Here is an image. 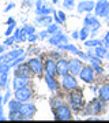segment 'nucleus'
I'll return each mask as SVG.
<instances>
[{
    "label": "nucleus",
    "instance_id": "f257e3e1",
    "mask_svg": "<svg viewBox=\"0 0 109 123\" xmlns=\"http://www.w3.org/2000/svg\"><path fill=\"white\" fill-rule=\"evenodd\" d=\"M85 101H83V93L78 89L71 90L70 93V107L74 111H79L83 107Z\"/></svg>",
    "mask_w": 109,
    "mask_h": 123
},
{
    "label": "nucleus",
    "instance_id": "f03ea898",
    "mask_svg": "<svg viewBox=\"0 0 109 123\" xmlns=\"http://www.w3.org/2000/svg\"><path fill=\"white\" fill-rule=\"evenodd\" d=\"M53 114H55V119H57V120H70L72 118L70 107L65 105V104H60V105L55 107Z\"/></svg>",
    "mask_w": 109,
    "mask_h": 123
},
{
    "label": "nucleus",
    "instance_id": "7ed1b4c3",
    "mask_svg": "<svg viewBox=\"0 0 109 123\" xmlns=\"http://www.w3.org/2000/svg\"><path fill=\"white\" fill-rule=\"evenodd\" d=\"M14 96H15L17 100L21 101V103H27V101H30L31 96H33V90H31L30 86H25V88L17 89L14 92Z\"/></svg>",
    "mask_w": 109,
    "mask_h": 123
},
{
    "label": "nucleus",
    "instance_id": "20e7f679",
    "mask_svg": "<svg viewBox=\"0 0 109 123\" xmlns=\"http://www.w3.org/2000/svg\"><path fill=\"white\" fill-rule=\"evenodd\" d=\"M61 88L64 89V90H68V92L78 88V81L75 78V75L67 74L64 77H61Z\"/></svg>",
    "mask_w": 109,
    "mask_h": 123
},
{
    "label": "nucleus",
    "instance_id": "39448f33",
    "mask_svg": "<svg viewBox=\"0 0 109 123\" xmlns=\"http://www.w3.org/2000/svg\"><path fill=\"white\" fill-rule=\"evenodd\" d=\"M48 43L51 45L59 47V45H61V44H68V37H67V36H65L61 30H59L57 33H55V34H52V36H49Z\"/></svg>",
    "mask_w": 109,
    "mask_h": 123
},
{
    "label": "nucleus",
    "instance_id": "423d86ee",
    "mask_svg": "<svg viewBox=\"0 0 109 123\" xmlns=\"http://www.w3.org/2000/svg\"><path fill=\"white\" fill-rule=\"evenodd\" d=\"M27 64H29V67L31 68V73L35 74V75H42L44 70H45L42 62H41V59H38V57H31V59H29V60H27Z\"/></svg>",
    "mask_w": 109,
    "mask_h": 123
},
{
    "label": "nucleus",
    "instance_id": "0eeeda50",
    "mask_svg": "<svg viewBox=\"0 0 109 123\" xmlns=\"http://www.w3.org/2000/svg\"><path fill=\"white\" fill-rule=\"evenodd\" d=\"M109 11V0H98L96 1L94 7V14L100 18H105Z\"/></svg>",
    "mask_w": 109,
    "mask_h": 123
},
{
    "label": "nucleus",
    "instance_id": "6e6552de",
    "mask_svg": "<svg viewBox=\"0 0 109 123\" xmlns=\"http://www.w3.org/2000/svg\"><path fill=\"white\" fill-rule=\"evenodd\" d=\"M56 70H57V75L64 77V75L70 74V62L65 60L64 57H60L56 60Z\"/></svg>",
    "mask_w": 109,
    "mask_h": 123
},
{
    "label": "nucleus",
    "instance_id": "1a4fd4ad",
    "mask_svg": "<svg viewBox=\"0 0 109 123\" xmlns=\"http://www.w3.org/2000/svg\"><path fill=\"white\" fill-rule=\"evenodd\" d=\"M79 77H80L82 81H85V82H87V84H92V82H94V78H96V71H94L93 67H87L86 66V67L82 68Z\"/></svg>",
    "mask_w": 109,
    "mask_h": 123
},
{
    "label": "nucleus",
    "instance_id": "9d476101",
    "mask_svg": "<svg viewBox=\"0 0 109 123\" xmlns=\"http://www.w3.org/2000/svg\"><path fill=\"white\" fill-rule=\"evenodd\" d=\"M29 84H30V78L26 77V75H15L14 79H12L14 90L21 89V88H25V86H29Z\"/></svg>",
    "mask_w": 109,
    "mask_h": 123
},
{
    "label": "nucleus",
    "instance_id": "9b49d317",
    "mask_svg": "<svg viewBox=\"0 0 109 123\" xmlns=\"http://www.w3.org/2000/svg\"><path fill=\"white\" fill-rule=\"evenodd\" d=\"M19 111L22 112V115L25 116V119H29L31 118V116H34L35 111H37V108H35L34 104H31V103H22L21 108H19Z\"/></svg>",
    "mask_w": 109,
    "mask_h": 123
},
{
    "label": "nucleus",
    "instance_id": "f8f14e48",
    "mask_svg": "<svg viewBox=\"0 0 109 123\" xmlns=\"http://www.w3.org/2000/svg\"><path fill=\"white\" fill-rule=\"evenodd\" d=\"M59 49H63V51H67V52H71V53H75V55H78L80 59H87L89 60V56H87V53H83V52H80L75 45H72V44H61V45H59L57 47Z\"/></svg>",
    "mask_w": 109,
    "mask_h": 123
},
{
    "label": "nucleus",
    "instance_id": "ddd939ff",
    "mask_svg": "<svg viewBox=\"0 0 109 123\" xmlns=\"http://www.w3.org/2000/svg\"><path fill=\"white\" fill-rule=\"evenodd\" d=\"M94 7H96V1L87 0V1H80V3H78L76 10H78V12H92L93 10H94Z\"/></svg>",
    "mask_w": 109,
    "mask_h": 123
},
{
    "label": "nucleus",
    "instance_id": "4468645a",
    "mask_svg": "<svg viewBox=\"0 0 109 123\" xmlns=\"http://www.w3.org/2000/svg\"><path fill=\"white\" fill-rule=\"evenodd\" d=\"M82 68H83L82 60H79V59H71L70 60V74L79 75Z\"/></svg>",
    "mask_w": 109,
    "mask_h": 123
},
{
    "label": "nucleus",
    "instance_id": "2eb2a0df",
    "mask_svg": "<svg viewBox=\"0 0 109 123\" xmlns=\"http://www.w3.org/2000/svg\"><path fill=\"white\" fill-rule=\"evenodd\" d=\"M34 23L46 29L51 23H53V17H51V15H37Z\"/></svg>",
    "mask_w": 109,
    "mask_h": 123
},
{
    "label": "nucleus",
    "instance_id": "dca6fc26",
    "mask_svg": "<svg viewBox=\"0 0 109 123\" xmlns=\"http://www.w3.org/2000/svg\"><path fill=\"white\" fill-rule=\"evenodd\" d=\"M45 74H49V75H57V70H56V60L53 57H49L46 59L45 62Z\"/></svg>",
    "mask_w": 109,
    "mask_h": 123
},
{
    "label": "nucleus",
    "instance_id": "f3484780",
    "mask_svg": "<svg viewBox=\"0 0 109 123\" xmlns=\"http://www.w3.org/2000/svg\"><path fill=\"white\" fill-rule=\"evenodd\" d=\"M21 55H23V49L15 48V49H12V51H10V52L4 53V62L6 63H10V62H12L14 59H17L18 56H21Z\"/></svg>",
    "mask_w": 109,
    "mask_h": 123
},
{
    "label": "nucleus",
    "instance_id": "a211bd4d",
    "mask_svg": "<svg viewBox=\"0 0 109 123\" xmlns=\"http://www.w3.org/2000/svg\"><path fill=\"white\" fill-rule=\"evenodd\" d=\"M44 81H45V84L48 85V88L51 89L52 92H57V89H59V84H57V81L55 79L53 75L45 74V75H44Z\"/></svg>",
    "mask_w": 109,
    "mask_h": 123
},
{
    "label": "nucleus",
    "instance_id": "6ab92c4d",
    "mask_svg": "<svg viewBox=\"0 0 109 123\" xmlns=\"http://www.w3.org/2000/svg\"><path fill=\"white\" fill-rule=\"evenodd\" d=\"M15 75H26V77H30L31 68L29 67L27 63H21V64H18L17 68H15Z\"/></svg>",
    "mask_w": 109,
    "mask_h": 123
},
{
    "label": "nucleus",
    "instance_id": "aec40b11",
    "mask_svg": "<svg viewBox=\"0 0 109 123\" xmlns=\"http://www.w3.org/2000/svg\"><path fill=\"white\" fill-rule=\"evenodd\" d=\"M89 108L86 110V114H98L101 111V108H102V104H101V101L100 100H93L90 104H89Z\"/></svg>",
    "mask_w": 109,
    "mask_h": 123
},
{
    "label": "nucleus",
    "instance_id": "412c9836",
    "mask_svg": "<svg viewBox=\"0 0 109 123\" xmlns=\"http://www.w3.org/2000/svg\"><path fill=\"white\" fill-rule=\"evenodd\" d=\"M98 94H100V100L102 101H109V84L102 85L98 90Z\"/></svg>",
    "mask_w": 109,
    "mask_h": 123
},
{
    "label": "nucleus",
    "instance_id": "4be33fe9",
    "mask_svg": "<svg viewBox=\"0 0 109 123\" xmlns=\"http://www.w3.org/2000/svg\"><path fill=\"white\" fill-rule=\"evenodd\" d=\"M106 51H108V48H106L104 44H102V45H98V47H96V48H94V56L100 57V59H104Z\"/></svg>",
    "mask_w": 109,
    "mask_h": 123
},
{
    "label": "nucleus",
    "instance_id": "5701e85b",
    "mask_svg": "<svg viewBox=\"0 0 109 123\" xmlns=\"http://www.w3.org/2000/svg\"><path fill=\"white\" fill-rule=\"evenodd\" d=\"M52 11H53V8H51L49 6L42 4L40 8L35 10V14H37V15H49V14H52Z\"/></svg>",
    "mask_w": 109,
    "mask_h": 123
},
{
    "label": "nucleus",
    "instance_id": "b1692460",
    "mask_svg": "<svg viewBox=\"0 0 109 123\" xmlns=\"http://www.w3.org/2000/svg\"><path fill=\"white\" fill-rule=\"evenodd\" d=\"M97 15H87L85 19H83V23H85V26H89L92 27L93 25H96L97 22H98V19H97Z\"/></svg>",
    "mask_w": 109,
    "mask_h": 123
},
{
    "label": "nucleus",
    "instance_id": "393cba45",
    "mask_svg": "<svg viewBox=\"0 0 109 123\" xmlns=\"http://www.w3.org/2000/svg\"><path fill=\"white\" fill-rule=\"evenodd\" d=\"M8 119L10 120H22V119H25V116L22 115V112L19 110H17V111H10Z\"/></svg>",
    "mask_w": 109,
    "mask_h": 123
},
{
    "label": "nucleus",
    "instance_id": "a878e982",
    "mask_svg": "<svg viewBox=\"0 0 109 123\" xmlns=\"http://www.w3.org/2000/svg\"><path fill=\"white\" fill-rule=\"evenodd\" d=\"M22 105V103L19 100H17V98H14V100H10L8 103H7V107H8L10 111H17L19 110Z\"/></svg>",
    "mask_w": 109,
    "mask_h": 123
},
{
    "label": "nucleus",
    "instance_id": "bb28decb",
    "mask_svg": "<svg viewBox=\"0 0 109 123\" xmlns=\"http://www.w3.org/2000/svg\"><path fill=\"white\" fill-rule=\"evenodd\" d=\"M102 40H97V38H93V40H87L85 41V45H86L87 48H96L98 45H102Z\"/></svg>",
    "mask_w": 109,
    "mask_h": 123
},
{
    "label": "nucleus",
    "instance_id": "cd10ccee",
    "mask_svg": "<svg viewBox=\"0 0 109 123\" xmlns=\"http://www.w3.org/2000/svg\"><path fill=\"white\" fill-rule=\"evenodd\" d=\"M90 27L89 26H83L80 30H79V40H82V41H86L87 37L90 36Z\"/></svg>",
    "mask_w": 109,
    "mask_h": 123
},
{
    "label": "nucleus",
    "instance_id": "c85d7f7f",
    "mask_svg": "<svg viewBox=\"0 0 109 123\" xmlns=\"http://www.w3.org/2000/svg\"><path fill=\"white\" fill-rule=\"evenodd\" d=\"M25 57H26V55L23 53V55H21V56H18L17 59H14L12 62H10V63H8L10 68H12V67H17L18 64H21V63H23V62H25Z\"/></svg>",
    "mask_w": 109,
    "mask_h": 123
},
{
    "label": "nucleus",
    "instance_id": "c756f323",
    "mask_svg": "<svg viewBox=\"0 0 109 123\" xmlns=\"http://www.w3.org/2000/svg\"><path fill=\"white\" fill-rule=\"evenodd\" d=\"M7 82H8V71H6V73H3V74H0V88H1V86L8 88Z\"/></svg>",
    "mask_w": 109,
    "mask_h": 123
},
{
    "label": "nucleus",
    "instance_id": "7c9ffc66",
    "mask_svg": "<svg viewBox=\"0 0 109 123\" xmlns=\"http://www.w3.org/2000/svg\"><path fill=\"white\" fill-rule=\"evenodd\" d=\"M46 30H48L49 34L52 36V34H55V33H57V31L60 30V27H59V25H57V23L55 22V23H51V25H49V26L46 27Z\"/></svg>",
    "mask_w": 109,
    "mask_h": 123
},
{
    "label": "nucleus",
    "instance_id": "2f4dec72",
    "mask_svg": "<svg viewBox=\"0 0 109 123\" xmlns=\"http://www.w3.org/2000/svg\"><path fill=\"white\" fill-rule=\"evenodd\" d=\"M63 7H64L65 10H74L75 0H64V1H63Z\"/></svg>",
    "mask_w": 109,
    "mask_h": 123
},
{
    "label": "nucleus",
    "instance_id": "473e14b6",
    "mask_svg": "<svg viewBox=\"0 0 109 123\" xmlns=\"http://www.w3.org/2000/svg\"><path fill=\"white\" fill-rule=\"evenodd\" d=\"M22 29L26 31L27 34H34V33H35V27L33 26V25H23Z\"/></svg>",
    "mask_w": 109,
    "mask_h": 123
},
{
    "label": "nucleus",
    "instance_id": "72a5a7b5",
    "mask_svg": "<svg viewBox=\"0 0 109 123\" xmlns=\"http://www.w3.org/2000/svg\"><path fill=\"white\" fill-rule=\"evenodd\" d=\"M15 29H17V25H15V22L11 23V25H8V27H7V30L4 31V34L6 36H11L15 31Z\"/></svg>",
    "mask_w": 109,
    "mask_h": 123
},
{
    "label": "nucleus",
    "instance_id": "f704fd0d",
    "mask_svg": "<svg viewBox=\"0 0 109 123\" xmlns=\"http://www.w3.org/2000/svg\"><path fill=\"white\" fill-rule=\"evenodd\" d=\"M14 43H15V37H14V36H7V38L4 40V43H3V44H4L6 47H11Z\"/></svg>",
    "mask_w": 109,
    "mask_h": 123
},
{
    "label": "nucleus",
    "instance_id": "c9c22d12",
    "mask_svg": "<svg viewBox=\"0 0 109 123\" xmlns=\"http://www.w3.org/2000/svg\"><path fill=\"white\" fill-rule=\"evenodd\" d=\"M6 71H10V66L8 63H6V62H1L0 63V74H3Z\"/></svg>",
    "mask_w": 109,
    "mask_h": 123
},
{
    "label": "nucleus",
    "instance_id": "e433bc0d",
    "mask_svg": "<svg viewBox=\"0 0 109 123\" xmlns=\"http://www.w3.org/2000/svg\"><path fill=\"white\" fill-rule=\"evenodd\" d=\"M11 100V90H10L8 88H7V92H6L4 97H3V104H7L8 101Z\"/></svg>",
    "mask_w": 109,
    "mask_h": 123
},
{
    "label": "nucleus",
    "instance_id": "4c0bfd02",
    "mask_svg": "<svg viewBox=\"0 0 109 123\" xmlns=\"http://www.w3.org/2000/svg\"><path fill=\"white\" fill-rule=\"evenodd\" d=\"M100 29H101V23L100 22H97L96 25H93L92 27H90V30H92V33H93V36L96 34L97 31H100Z\"/></svg>",
    "mask_w": 109,
    "mask_h": 123
},
{
    "label": "nucleus",
    "instance_id": "58836bf2",
    "mask_svg": "<svg viewBox=\"0 0 109 123\" xmlns=\"http://www.w3.org/2000/svg\"><path fill=\"white\" fill-rule=\"evenodd\" d=\"M38 38H40V37H38V34H37V33L27 36V41H29V43H35V41H37Z\"/></svg>",
    "mask_w": 109,
    "mask_h": 123
},
{
    "label": "nucleus",
    "instance_id": "ea45409f",
    "mask_svg": "<svg viewBox=\"0 0 109 123\" xmlns=\"http://www.w3.org/2000/svg\"><path fill=\"white\" fill-rule=\"evenodd\" d=\"M14 37H15V43H21V29H15Z\"/></svg>",
    "mask_w": 109,
    "mask_h": 123
},
{
    "label": "nucleus",
    "instance_id": "a19ab883",
    "mask_svg": "<svg viewBox=\"0 0 109 123\" xmlns=\"http://www.w3.org/2000/svg\"><path fill=\"white\" fill-rule=\"evenodd\" d=\"M49 33H48V30H41L40 31V34H38V37H40V40H45V38H48L49 37Z\"/></svg>",
    "mask_w": 109,
    "mask_h": 123
},
{
    "label": "nucleus",
    "instance_id": "79ce46f5",
    "mask_svg": "<svg viewBox=\"0 0 109 123\" xmlns=\"http://www.w3.org/2000/svg\"><path fill=\"white\" fill-rule=\"evenodd\" d=\"M52 14H53V19H55V22H56L57 25H61V23H63V22H61V19H60V18H59V14H57L56 11H55V10H53V11H52Z\"/></svg>",
    "mask_w": 109,
    "mask_h": 123
},
{
    "label": "nucleus",
    "instance_id": "37998d69",
    "mask_svg": "<svg viewBox=\"0 0 109 123\" xmlns=\"http://www.w3.org/2000/svg\"><path fill=\"white\" fill-rule=\"evenodd\" d=\"M102 43H104V45L106 47V48H109V31L105 34V37H104V40H102Z\"/></svg>",
    "mask_w": 109,
    "mask_h": 123
},
{
    "label": "nucleus",
    "instance_id": "c03bdc74",
    "mask_svg": "<svg viewBox=\"0 0 109 123\" xmlns=\"http://www.w3.org/2000/svg\"><path fill=\"white\" fill-rule=\"evenodd\" d=\"M14 7H15V3H14V1H11V3H10V4L4 8V12H8V11H11V10H12Z\"/></svg>",
    "mask_w": 109,
    "mask_h": 123
},
{
    "label": "nucleus",
    "instance_id": "a18cd8bd",
    "mask_svg": "<svg viewBox=\"0 0 109 123\" xmlns=\"http://www.w3.org/2000/svg\"><path fill=\"white\" fill-rule=\"evenodd\" d=\"M93 68H94V71H96L97 74H104V70H102V67L101 66H94Z\"/></svg>",
    "mask_w": 109,
    "mask_h": 123
},
{
    "label": "nucleus",
    "instance_id": "49530a36",
    "mask_svg": "<svg viewBox=\"0 0 109 123\" xmlns=\"http://www.w3.org/2000/svg\"><path fill=\"white\" fill-rule=\"evenodd\" d=\"M60 104H63V101H61L60 98H56V100H52V105H53V108H55V107H57V105H60Z\"/></svg>",
    "mask_w": 109,
    "mask_h": 123
},
{
    "label": "nucleus",
    "instance_id": "de8ad7c7",
    "mask_svg": "<svg viewBox=\"0 0 109 123\" xmlns=\"http://www.w3.org/2000/svg\"><path fill=\"white\" fill-rule=\"evenodd\" d=\"M57 14H59V18L61 19V22L64 23L65 22V14L63 12V11H57Z\"/></svg>",
    "mask_w": 109,
    "mask_h": 123
},
{
    "label": "nucleus",
    "instance_id": "09e8293b",
    "mask_svg": "<svg viewBox=\"0 0 109 123\" xmlns=\"http://www.w3.org/2000/svg\"><path fill=\"white\" fill-rule=\"evenodd\" d=\"M44 3H45V1H42V0H35V3H34L35 10H37V8H40V7H41V6L44 4Z\"/></svg>",
    "mask_w": 109,
    "mask_h": 123
},
{
    "label": "nucleus",
    "instance_id": "8fccbe9b",
    "mask_svg": "<svg viewBox=\"0 0 109 123\" xmlns=\"http://www.w3.org/2000/svg\"><path fill=\"white\" fill-rule=\"evenodd\" d=\"M15 21H14V18L12 17H10V18H7V21H6V23L7 25H11V23H14Z\"/></svg>",
    "mask_w": 109,
    "mask_h": 123
},
{
    "label": "nucleus",
    "instance_id": "3c124183",
    "mask_svg": "<svg viewBox=\"0 0 109 123\" xmlns=\"http://www.w3.org/2000/svg\"><path fill=\"white\" fill-rule=\"evenodd\" d=\"M72 38H74V40H78L79 38V31H74V33H72Z\"/></svg>",
    "mask_w": 109,
    "mask_h": 123
},
{
    "label": "nucleus",
    "instance_id": "603ef678",
    "mask_svg": "<svg viewBox=\"0 0 109 123\" xmlns=\"http://www.w3.org/2000/svg\"><path fill=\"white\" fill-rule=\"evenodd\" d=\"M4 52H6V45L3 44V45H0V55H3Z\"/></svg>",
    "mask_w": 109,
    "mask_h": 123
},
{
    "label": "nucleus",
    "instance_id": "864d4df0",
    "mask_svg": "<svg viewBox=\"0 0 109 123\" xmlns=\"http://www.w3.org/2000/svg\"><path fill=\"white\" fill-rule=\"evenodd\" d=\"M1 62H4V53H3V55H0V63H1Z\"/></svg>",
    "mask_w": 109,
    "mask_h": 123
},
{
    "label": "nucleus",
    "instance_id": "5fc2aeb1",
    "mask_svg": "<svg viewBox=\"0 0 109 123\" xmlns=\"http://www.w3.org/2000/svg\"><path fill=\"white\" fill-rule=\"evenodd\" d=\"M3 104V96H1V93H0V105Z\"/></svg>",
    "mask_w": 109,
    "mask_h": 123
},
{
    "label": "nucleus",
    "instance_id": "6e6d98bb",
    "mask_svg": "<svg viewBox=\"0 0 109 123\" xmlns=\"http://www.w3.org/2000/svg\"><path fill=\"white\" fill-rule=\"evenodd\" d=\"M105 59H109V51H106V53H105Z\"/></svg>",
    "mask_w": 109,
    "mask_h": 123
},
{
    "label": "nucleus",
    "instance_id": "4d7b16f0",
    "mask_svg": "<svg viewBox=\"0 0 109 123\" xmlns=\"http://www.w3.org/2000/svg\"><path fill=\"white\" fill-rule=\"evenodd\" d=\"M52 3H53V4H57V3H59V0H52Z\"/></svg>",
    "mask_w": 109,
    "mask_h": 123
},
{
    "label": "nucleus",
    "instance_id": "13d9d810",
    "mask_svg": "<svg viewBox=\"0 0 109 123\" xmlns=\"http://www.w3.org/2000/svg\"><path fill=\"white\" fill-rule=\"evenodd\" d=\"M105 18H106V21H109V11H108V14H106V17Z\"/></svg>",
    "mask_w": 109,
    "mask_h": 123
},
{
    "label": "nucleus",
    "instance_id": "bf43d9fd",
    "mask_svg": "<svg viewBox=\"0 0 109 123\" xmlns=\"http://www.w3.org/2000/svg\"><path fill=\"white\" fill-rule=\"evenodd\" d=\"M42 1H46V0H42Z\"/></svg>",
    "mask_w": 109,
    "mask_h": 123
},
{
    "label": "nucleus",
    "instance_id": "052dcab7",
    "mask_svg": "<svg viewBox=\"0 0 109 123\" xmlns=\"http://www.w3.org/2000/svg\"><path fill=\"white\" fill-rule=\"evenodd\" d=\"M23 1H25V0H23Z\"/></svg>",
    "mask_w": 109,
    "mask_h": 123
}]
</instances>
